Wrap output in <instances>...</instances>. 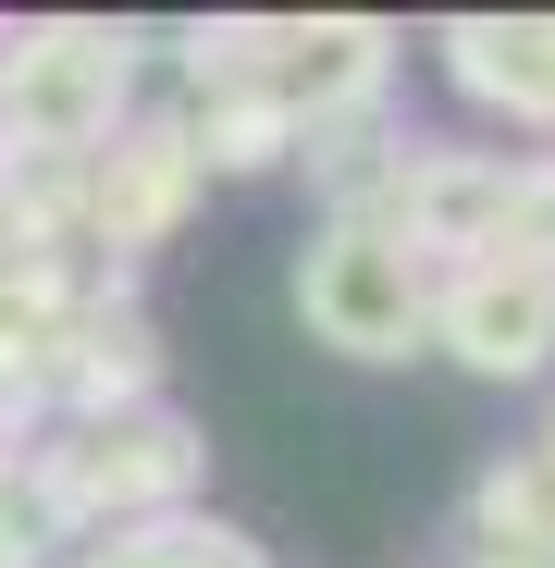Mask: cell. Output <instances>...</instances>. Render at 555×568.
I'll list each match as a JSON object with an SVG mask.
<instances>
[{
  "label": "cell",
  "instance_id": "cell-1",
  "mask_svg": "<svg viewBox=\"0 0 555 568\" xmlns=\"http://www.w3.org/2000/svg\"><path fill=\"white\" fill-rule=\"evenodd\" d=\"M297 322H309V346H333V358H420V334H432L420 272H408V247H395L383 223L309 235V260H297Z\"/></svg>",
  "mask_w": 555,
  "mask_h": 568
},
{
  "label": "cell",
  "instance_id": "cell-2",
  "mask_svg": "<svg viewBox=\"0 0 555 568\" xmlns=\"http://www.w3.org/2000/svg\"><path fill=\"white\" fill-rule=\"evenodd\" d=\"M112 100H124V38H86V26L13 50V74H0V112L25 149H86L112 124Z\"/></svg>",
  "mask_w": 555,
  "mask_h": 568
},
{
  "label": "cell",
  "instance_id": "cell-3",
  "mask_svg": "<svg viewBox=\"0 0 555 568\" xmlns=\"http://www.w3.org/2000/svg\"><path fill=\"white\" fill-rule=\"evenodd\" d=\"M444 346L470 358V371H494V384H518V371H543L555 358V272H531V260H470L444 284Z\"/></svg>",
  "mask_w": 555,
  "mask_h": 568
},
{
  "label": "cell",
  "instance_id": "cell-4",
  "mask_svg": "<svg viewBox=\"0 0 555 568\" xmlns=\"http://www.w3.org/2000/svg\"><path fill=\"white\" fill-rule=\"evenodd\" d=\"M198 483V433H185L173 408H124V420H100L62 469H50V507L74 519V507H161V495H185Z\"/></svg>",
  "mask_w": 555,
  "mask_h": 568
},
{
  "label": "cell",
  "instance_id": "cell-5",
  "mask_svg": "<svg viewBox=\"0 0 555 568\" xmlns=\"http://www.w3.org/2000/svg\"><path fill=\"white\" fill-rule=\"evenodd\" d=\"M383 87V26H297V50L271 62V100L285 112H346Z\"/></svg>",
  "mask_w": 555,
  "mask_h": 568
},
{
  "label": "cell",
  "instance_id": "cell-6",
  "mask_svg": "<svg viewBox=\"0 0 555 568\" xmlns=\"http://www.w3.org/2000/svg\"><path fill=\"white\" fill-rule=\"evenodd\" d=\"M185 185H198V149H185V136H136V149H112V161H100V235H112V247L161 235Z\"/></svg>",
  "mask_w": 555,
  "mask_h": 568
},
{
  "label": "cell",
  "instance_id": "cell-7",
  "mask_svg": "<svg viewBox=\"0 0 555 568\" xmlns=\"http://www.w3.org/2000/svg\"><path fill=\"white\" fill-rule=\"evenodd\" d=\"M456 74L518 112H555V26H456Z\"/></svg>",
  "mask_w": 555,
  "mask_h": 568
},
{
  "label": "cell",
  "instance_id": "cell-8",
  "mask_svg": "<svg viewBox=\"0 0 555 568\" xmlns=\"http://www.w3.org/2000/svg\"><path fill=\"white\" fill-rule=\"evenodd\" d=\"M198 136H210L198 161H223V173H259V161H285V136H297V112L271 100V87H247V100H223V112H210Z\"/></svg>",
  "mask_w": 555,
  "mask_h": 568
},
{
  "label": "cell",
  "instance_id": "cell-9",
  "mask_svg": "<svg viewBox=\"0 0 555 568\" xmlns=\"http://www.w3.org/2000/svg\"><path fill=\"white\" fill-rule=\"evenodd\" d=\"M50 544H62V507H50V483H0V568H50Z\"/></svg>",
  "mask_w": 555,
  "mask_h": 568
},
{
  "label": "cell",
  "instance_id": "cell-10",
  "mask_svg": "<svg viewBox=\"0 0 555 568\" xmlns=\"http://www.w3.org/2000/svg\"><path fill=\"white\" fill-rule=\"evenodd\" d=\"M13 445H25V408L0 396V483H13Z\"/></svg>",
  "mask_w": 555,
  "mask_h": 568
}]
</instances>
